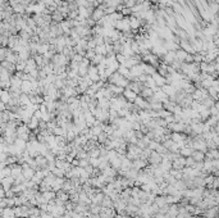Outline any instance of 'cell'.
Instances as JSON below:
<instances>
[{"instance_id": "cell-31", "label": "cell", "mask_w": 219, "mask_h": 218, "mask_svg": "<svg viewBox=\"0 0 219 218\" xmlns=\"http://www.w3.org/2000/svg\"><path fill=\"white\" fill-rule=\"evenodd\" d=\"M85 171H86L87 173H90L91 176H92V174H94V171H95V167L90 164V165H87V167H86V168H85Z\"/></svg>"}, {"instance_id": "cell-16", "label": "cell", "mask_w": 219, "mask_h": 218, "mask_svg": "<svg viewBox=\"0 0 219 218\" xmlns=\"http://www.w3.org/2000/svg\"><path fill=\"white\" fill-rule=\"evenodd\" d=\"M101 207H105V208H114V200L110 198V196L105 195V198L103 199V203H101Z\"/></svg>"}, {"instance_id": "cell-10", "label": "cell", "mask_w": 219, "mask_h": 218, "mask_svg": "<svg viewBox=\"0 0 219 218\" xmlns=\"http://www.w3.org/2000/svg\"><path fill=\"white\" fill-rule=\"evenodd\" d=\"M154 94H155V91L152 90V89H150V87H148V86H145L144 89H142V91H141V94H140V96H142L144 99H150V98H152L154 96Z\"/></svg>"}, {"instance_id": "cell-3", "label": "cell", "mask_w": 219, "mask_h": 218, "mask_svg": "<svg viewBox=\"0 0 219 218\" xmlns=\"http://www.w3.org/2000/svg\"><path fill=\"white\" fill-rule=\"evenodd\" d=\"M185 167H186V158L182 155L179 158H177L176 161H173V163H172V168L177 169V171H182Z\"/></svg>"}, {"instance_id": "cell-26", "label": "cell", "mask_w": 219, "mask_h": 218, "mask_svg": "<svg viewBox=\"0 0 219 218\" xmlns=\"http://www.w3.org/2000/svg\"><path fill=\"white\" fill-rule=\"evenodd\" d=\"M76 203H73L72 200H68L67 203L64 204V207H65V209H67V212H73L75 210V208H76Z\"/></svg>"}, {"instance_id": "cell-20", "label": "cell", "mask_w": 219, "mask_h": 218, "mask_svg": "<svg viewBox=\"0 0 219 218\" xmlns=\"http://www.w3.org/2000/svg\"><path fill=\"white\" fill-rule=\"evenodd\" d=\"M35 174H36V171L33 168H31V167L27 169H23V176H25L26 180H32Z\"/></svg>"}, {"instance_id": "cell-1", "label": "cell", "mask_w": 219, "mask_h": 218, "mask_svg": "<svg viewBox=\"0 0 219 218\" xmlns=\"http://www.w3.org/2000/svg\"><path fill=\"white\" fill-rule=\"evenodd\" d=\"M148 161H149V164L160 165V164H162V162H163V155H162V154H159V153L155 151V150H152L151 155L149 157Z\"/></svg>"}, {"instance_id": "cell-21", "label": "cell", "mask_w": 219, "mask_h": 218, "mask_svg": "<svg viewBox=\"0 0 219 218\" xmlns=\"http://www.w3.org/2000/svg\"><path fill=\"white\" fill-rule=\"evenodd\" d=\"M176 54H177V60H179V62H185L188 58V54H187L186 50H178Z\"/></svg>"}, {"instance_id": "cell-24", "label": "cell", "mask_w": 219, "mask_h": 218, "mask_svg": "<svg viewBox=\"0 0 219 218\" xmlns=\"http://www.w3.org/2000/svg\"><path fill=\"white\" fill-rule=\"evenodd\" d=\"M12 176V165H6L5 168L2 169V178Z\"/></svg>"}, {"instance_id": "cell-9", "label": "cell", "mask_w": 219, "mask_h": 218, "mask_svg": "<svg viewBox=\"0 0 219 218\" xmlns=\"http://www.w3.org/2000/svg\"><path fill=\"white\" fill-rule=\"evenodd\" d=\"M2 67H3V68H5L8 72H10L12 75L17 71V64L10 63V62H8V60H3V62H2Z\"/></svg>"}, {"instance_id": "cell-18", "label": "cell", "mask_w": 219, "mask_h": 218, "mask_svg": "<svg viewBox=\"0 0 219 218\" xmlns=\"http://www.w3.org/2000/svg\"><path fill=\"white\" fill-rule=\"evenodd\" d=\"M67 128L65 127H62V126H56L54 130H53V134L55 135V136H65L67 135Z\"/></svg>"}, {"instance_id": "cell-2", "label": "cell", "mask_w": 219, "mask_h": 218, "mask_svg": "<svg viewBox=\"0 0 219 218\" xmlns=\"http://www.w3.org/2000/svg\"><path fill=\"white\" fill-rule=\"evenodd\" d=\"M135 104L141 109V111H149L150 109V103H149V100L148 99H144L142 96L138 95L135 100Z\"/></svg>"}, {"instance_id": "cell-27", "label": "cell", "mask_w": 219, "mask_h": 218, "mask_svg": "<svg viewBox=\"0 0 219 218\" xmlns=\"http://www.w3.org/2000/svg\"><path fill=\"white\" fill-rule=\"evenodd\" d=\"M56 177H65V171L64 169H60V168H54L52 171Z\"/></svg>"}, {"instance_id": "cell-29", "label": "cell", "mask_w": 219, "mask_h": 218, "mask_svg": "<svg viewBox=\"0 0 219 218\" xmlns=\"http://www.w3.org/2000/svg\"><path fill=\"white\" fill-rule=\"evenodd\" d=\"M117 60H118L119 64H125L127 60V56L123 55V54H117Z\"/></svg>"}, {"instance_id": "cell-13", "label": "cell", "mask_w": 219, "mask_h": 218, "mask_svg": "<svg viewBox=\"0 0 219 218\" xmlns=\"http://www.w3.org/2000/svg\"><path fill=\"white\" fill-rule=\"evenodd\" d=\"M105 198V194L103 193V191H100V193H98V194H95V196L91 199V201H92V204H100L101 205V203H103V199Z\"/></svg>"}, {"instance_id": "cell-15", "label": "cell", "mask_w": 219, "mask_h": 218, "mask_svg": "<svg viewBox=\"0 0 219 218\" xmlns=\"http://www.w3.org/2000/svg\"><path fill=\"white\" fill-rule=\"evenodd\" d=\"M28 128H30L31 131H36L39 128V126H40V119L39 118H36V117H32L31 118V121H30V123H28Z\"/></svg>"}, {"instance_id": "cell-4", "label": "cell", "mask_w": 219, "mask_h": 218, "mask_svg": "<svg viewBox=\"0 0 219 218\" xmlns=\"http://www.w3.org/2000/svg\"><path fill=\"white\" fill-rule=\"evenodd\" d=\"M105 16H106L105 10H104V9H101V8H99V6H98V8H95V9H94L91 18H92V19H94V21H95V22H96V23H98V22H100V21L103 19Z\"/></svg>"}, {"instance_id": "cell-23", "label": "cell", "mask_w": 219, "mask_h": 218, "mask_svg": "<svg viewBox=\"0 0 219 218\" xmlns=\"http://www.w3.org/2000/svg\"><path fill=\"white\" fill-rule=\"evenodd\" d=\"M110 162V165L112 167H114L115 169H119L121 167H122V159L118 157V158H114V159H112V161H109Z\"/></svg>"}, {"instance_id": "cell-19", "label": "cell", "mask_w": 219, "mask_h": 218, "mask_svg": "<svg viewBox=\"0 0 219 218\" xmlns=\"http://www.w3.org/2000/svg\"><path fill=\"white\" fill-rule=\"evenodd\" d=\"M155 203L156 204L162 208L164 205H167L168 203H167V195H156V198H155Z\"/></svg>"}, {"instance_id": "cell-7", "label": "cell", "mask_w": 219, "mask_h": 218, "mask_svg": "<svg viewBox=\"0 0 219 218\" xmlns=\"http://www.w3.org/2000/svg\"><path fill=\"white\" fill-rule=\"evenodd\" d=\"M154 99H156L158 101H162V103L164 104L165 101H168L169 100V96L167 95V94L162 90V89H159L158 91H155V94H154Z\"/></svg>"}, {"instance_id": "cell-17", "label": "cell", "mask_w": 219, "mask_h": 218, "mask_svg": "<svg viewBox=\"0 0 219 218\" xmlns=\"http://www.w3.org/2000/svg\"><path fill=\"white\" fill-rule=\"evenodd\" d=\"M12 99V92L9 90H3L2 91V103L8 104Z\"/></svg>"}, {"instance_id": "cell-28", "label": "cell", "mask_w": 219, "mask_h": 218, "mask_svg": "<svg viewBox=\"0 0 219 218\" xmlns=\"http://www.w3.org/2000/svg\"><path fill=\"white\" fill-rule=\"evenodd\" d=\"M100 163H101V159L100 158H90V164L94 165L95 168H99Z\"/></svg>"}, {"instance_id": "cell-22", "label": "cell", "mask_w": 219, "mask_h": 218, "mask_svg": "<svg viewBox=\"0 0 219 218\" xmlns=\"http://www.w3.org/2000/svg\"><path fill=\"white\" fill-rule=\"evenodd\" d=\"M109 137H110V136H109V135L105 132V131H103V132H101V134L98 136V142H99L100 145H104L105 141L109 139Z\"/></svg>"}, {"instance_id": "cell-11", "label": "cell", "mask_w": 219, "mask_h": 218, "mask_svg": "<svg viewBox=\"0 0 219 218\" xmlns=\"http://www.w3.org/2000/svg\"><path fill=\"white\" fill-rule=\"evenodd\" d=\"M152 78H154V81H155V84H156L158 87H163L164 85H167V78L163 77V76H160L158 72H156L155 75H152Z\"/></svg>"}, {"instance_id": "cell-6", "label": "cell", "mask_w": 219, "mask_h": 218, "mask_svg": "<svg viewBox=\"0 0 219 218\" xmlns=\"http://www.w3.org/2000/svg\"><path fill=\"white\" fill-rule=\"evenodd\" d=\"M194 158V161L195 162H198V163H201V162H205V159H206V154H205V151H201V150H194L192 153V155Z\"/></svg>"}, {"instance_id": "cell-8", "label": "cell", "mask_w": 219, "mask_h": 218, "mask_svg": "<svg viewBox=\"0 0 219 218\" xmlns=\"http://www.w3.org/2000/svg\"><path fill=\"white\" fill-rule=\"evenodd\" d=\"M123 96H125L129 103H135L136 98L138 96V94H136L133 90H129V89H125V92H123Z\"/></svg>"}, {"instance_id": "cell-12", "label": "cell", "mask_w": 219, "mask_h": 218, "mask_svg": "<svg viewBox=\"0 0 219 218\" xmlns=\"http://www.w3.org/2000/svg\"><path fill=\"white\" fill-rule=\"evenodd\" d=\"M149 165V161H142V159H136L133 161V168L136 169H145Z\"/></svg>"}, {"instance_id": "cell-25", "label": "cell", "mask_w": 219, "mask_h": 218, "mask_svg": "<svg viewBox=\"0 0 219 218\" xmlns=\"http://www.w3.org/2000/svg\"><path fill=\"white\" fill-rule=\"evenodd\" d=\"M101 207L100 204H91L90 205V212L91 213H96V214H100V212H101Z\"/></svg>"}, {"instance_id": "cell-5", "label": "cell", "mask_w": 219, "mask_h": 218, "mask_svg": "<svg viewBox=\"0 0 219 218\" xmlns=\"http://www.w3.org/2000/svg\"><path fill=\"white\" fill-rule=\"evenodd\" d=\"M16 184V178H14L13 176H9V177H4L2 178V185H3V189L5 191H8L12 189V186Z\"/></svg>"}, {"instance_id": "cell-30", "label": "cell", "mask_w": 219, "mask_h": 218, "mask_svg": "<svg viewBox=\"0 0 219 218\" xmlns=\"http://www.w3.org/2000/svg\"><path fill=\"white\" fill-rule=\"evenodd\" d=\"M87 165H90V158H87V159H79V167L86 168Z\"/></svg>"}, {"instance_id": "cell-14", "label": "cell", "mask_w": 219, "mask_h": 218, "mask_svg": "<svg viewBox=\"0 0 219 218\" xmlns=\"http://www.w3.org/2000/svg\"><path fill=\"white\" fill-rule=\"evenodd\" d=\"M192 153H194V149H192V148H190V146H187V145L179 149V154H181L182 157H185V158L191 157V155H192Z\"/></svg>"}, {"instance_id": "cell-32", "label": "cell", "mask_w": 219, "mask_h": 218, "mask_svg": "<svg viewBox=\"0 0 219 218\" xmlns=\"http://www.w3.org/2000/svg\"><path fill=\"white\" fill-rule=\"evenodd\" d=\"M86 218H100V214L91 213V212H86Z\"/></svg>"}]
</instances>
